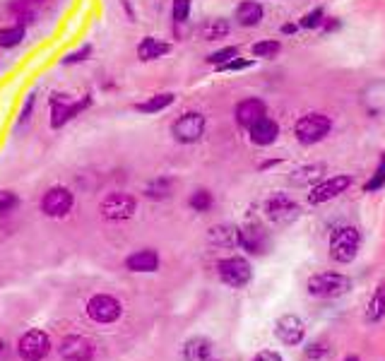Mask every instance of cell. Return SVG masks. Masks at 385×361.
Wrapping results in <instances>:
<instances>
[{"label":"cell","mask_w":385,"mask_h":361,"mask_svg":"<svg viewBox=\"0 0 385 361\" xmlns=\"http://www.w3.org/2000/svg\"><path fill=\"white\" fill-rule=\"evenodd\" d=\"M92 104H94L92 92L80 94V97H73V94H68V92H54V94L49 97V106H51L49 123H51V128H54V130H61V128L68 126L73 118L82 116Z\"/></svg>","instance_id":"6da1fadb"},{"label":"cell","mask_w":385,"mask_h":361,"mask_svg":"<svg viewBox=\"0 0 385 361\" xmlns=\"http://www.w3.org/2000/svg\"><path fill=\"white\" fill-rule=\"evenodd\" d=\"M361 246V234L357 226L352 224H342L335 226L330 234V258L340 265H349L359 253Z\"/></svg>","instance_id":"7a4b0ae2"},{"label":"cell","mask_w":385,"mask_h":361,"mask_svg":"<svg viewBox=\"0 0 385 361\" xmlns=\"http://www.w3.org/2000/svg\"><path fill=\"white\" fill-rule=\"evenodd\" d=\"M306 292L316 299H337L352 292V279L340 272H318V275L308 277Z\"/></svg>","instance_id":"3957f363"},{"label":"cell","mask_w":385,"mask_h":361,"mask_svg":"<svg viewBox=\"0 0 385 361\" xmlns=\"http://www.w3.org/2000/svg\"><path fill=\"white\" fill-rule=\"evenodd\" d=\"M330 130H332V118L325 114H318V111L301 116L294 126V135L301 145L323 142V140L330 135Z\"/></svg>","instance_id":"277c9868"},{"label":"cell","mask_w":385,"mask_h":361,"mask_svg":"<svg viewBox=\"0 0 385 361\" xmlns=\"http://www.w3.org/2000/svg\"><path fill=\"white\" fill-rule=\"evenodd\" d=\"M207 116L200 111H183L171 123V135L181 145H192L205 135Z\"/></svg>","instance_id":"5b68a950"},{"label":"cell","mask_w":385,"mask_h":361,"mask_svg":"<svg viewBox=\"0 0 385 361\" xmlns=\"http://www.w3.org/2000/svg\"><path fill=\"white\" fill-rule=\"evenodd\" d=\"M99 212H102L104 219L109 222H126V219H133L138 212V200L130 193H109L102 197L99 202Z\"/></svg>","instance_id":"8992f818"},{"label":"cell","mask_w":385,"mask_h":361,"mask_svg":"<svg viewBox=\"0 0 385 361\" xmlns=\"http://www.w3.org/2000/svg\"><path fill=\"white\" fill-rule=\"evenodd\" d=\"M39 207H42V212L46 217L63 219L73 212L75 193L70 188H66V185H51V188L42 195V200H39Z\"/></svg>","instance_id":"52a82bcc"},{"label":"cell","mask_w":385,"mask_h":361,"mask_svg":"<svg viewBox=\"0 0 385 361\" xmlns=\"http://www.w3.org/2000/svg\"><path fill=\"white\" fill-rule=\"evenodd\" d=\"M217 275L226 287L241 289L253 279V267L241 255H229V258H221L217 263Z\"/></svg>","instance_id":"ba28073f"},{"label":"cell","mask_w":385,"mask_h":361,"mask_svg":"<svg viewBox=\"0 0 385 361\" xmlns=\"http://www.w3.org/2000/svg\"><path fill=\"white\" fill-rule=\"evenodd\" d=\"M262 209H265V217L270 219L272 224H282V226L296 222L301 214V207L296 205L287 193H272L265 200Z\"/></svg>","instance_id":"9c48e42d"},{"label":"cell","mask_w":385,"mask_h":361,"mask_svg":"<svg viewBox=\"0 0 385 361\" xmlns=\"http://www.w3.org/2000/svg\"><path fill=\"white\" fill-rule=\"evenodd\" d=\"M87 316H90L94 323H102V325H111L116 323L121 316H123V304H121L116 296L111 294H97L87 301L85 306Z\"/></svg>","instance_id":"30bf717a"},{"label":"cell","mask_w":385,"mask_h":361,"mask_svg":"<svg viewBox=\"0 0 385 361\" xmlns=\"http://www.w3.org/2000/svg\"><path fill=\"white\" fill-rule=\"evenodd\" d=\"M51 352V337L42 330H29L17 340V354L22 361H44Z\"/></svg>","instance_id":"8fae6325"},{"label":"cell","mask_w":385,"mask_h":361,"mask_svg":"<svg viewBox=\"0 0 385 361\" xmlns=\"http://www.w3.org/2000/svg\"><path fill=\"white\" fill-rule=\"evenodd\" d=\"M275 337L282 345L287 347H296L303 342V337H306V323L294 316V313H287V316H279L275 320Z\"/></svg>","instance_id":"7c38bea8"},{"label":"cell","mask_w":385,"mask_h":361,"mask_svg":"<svg viewBox=\"0 0 385 361\" xmlns=\"http://www.w3.org/2000/svg\"><path fill=\"white\" fill-rule=\"evenodd\" d=\"M352 176H332L328 180H320L318 185H313V190L308 193V205H323L328 200H335L337 195H342L344 190L352 185Z\"/></svg>","instance_id":"4fadbf2b"},{"label":"cell","mask_w":385,"mask_h":361,"mask_svg":"<svg viewBox=\"0 0 385 361\" xmlns=\"http://www.w3.org/2000/svg\"><path fill=\"white\" fill-rule=\"evenodd\" d=\"M58 352H61V357L66 361H92L97 354V349H94V342L87 340V337L70 335L61 342Z\"/></svg>","instance_id":"5bb4252c"},{"label":"cell","mask_w":385,"mask_h":361,"mask_svg":"<svg viewBox=\"0 0 385 361\" xmlns=\"http://www.w3.org/2000/svg\"><path fill=\"white\" fill-rule=\"evenodd\" d=\"M238 246L250 255H262L267 250V231L260 224L238 226Z\"/></svg>","instance_id":"9a60e30c"},{"label":"cell","mask_w":385,"mask_h":361,"mask_svg":"<svg viewBox=\"0 0 385 361\" xmlns=\"http://www.w3.org/2000/svg\"><path fill=\"white\" fill-rule=\"evenodd\" d=\"M262 116H267V104L262 102V99H258V97L243 99V102H238L236 109H234L236 123L241 126V128H246V130L255 123V121H260Z\"/></svg>","instance_id":"2e32d148"},{"label":"cell","mask_w":385,"mask_h":361,"mask_svg":"<svg viewBox=\"0 0 385 361\" xmlns=\"http://www.w3.org/2000/svg\"><path fill=\"white\" fill-rule=\"evenodd\" d=\"M248 137L250 142L258 145V147H270L279 137V123L275 118H270V116H262L260 121H255V123L248 128Z\"/></svg>","instance_id":"e0dca14e"},{"label":"cell","mask_w":385,"mask_h":361,"mask_svg":"<svg viewBox=\"0 0 385 361\" xmlns=\"http://www.w3.org/2000/svg\"><path fill=\"white\" fill-rule=\"evenodd\" d=\"M159 253L154 248H140L133 250L130 255L126 258V270L130 272H157L159 270Z\"/></svg>","instance_id":"ac0fdd59"},{"label":"cell","mask_w":385,"mask_h":361,"mask_svg":"<svg viewBox=\"0 0 385 361\" xmlns=\"http://www.w3.org/2000/svg\"><path fill=\"white\" fill-rule=\"evenodd\" d=\"M262 17H265V10H262V5L258 0H243V3L236 5L234 10V20L238 27H258L262 22Z\"/></svg>","instance_id":"d6986e66"},{"label":"cell","mask_w":385,"mask_h":361,"mask_svg":"<svg viewBox=\"0 0 385 361\" xmlns=\"http://www.w3.org/2000/svg\"><path fill=\"white\" fill-rule=\"evenodd\" d=\"M166 54H171V44L159 37H145L142 42L138 44V58L142 63L159 61V58H164Z\"/></svg>","instance_id":"ffe728a7"},{"label":"cell","mask_w":385,"mask_h":361,"mask_svg":"<svg viewBox=\"0 0 385 361\" xmlns=\"http://www.w3.org/2000/svg\"><path fill=\"white\" fill-rule=\"evenodd\" d=\"M185 361H212V340L207 337H190L181 349Z\"/></svg>","instance_id":"44dd1931"},{"label":"cell","mask_w":385,"mask_h":361,"mask_svg":"<svg viewBox=\"0 0 385 361\" xmlns=\"http://www.w3.org/2000/svg\"><path fill=\"white\" fill-rule=\"evenodd\" d=\"M231 34V22L224 20V17H212V20H205L197 29V37L202 42H221Z\"/></svg>","instance_id":"7402d4cb"},{"label":"cell","mask_w":385,"mask_h":361,"mask_svg":"<svg viewBox=\"0 0 385 361\" xmlns=\"http://www.w3.org/2000/svg\"><path fill=\"white\" fill-rule=\"evenodd\" d=\"M173 102H176V94H171V92H157V94L147 97L145 102H138L133 109H135L138 114H142V116H154V114L166 111Z\"/></svg>","instance_id":"603a6c76"},{"label":"cell","mask_w":385,"mask_h":361,"mask_svg":"<svg viewBox=\"0 0 385 361\" xmlns=\"http://www.w3.org/2000/svg\"><path fill=\"white\" fill-rule=\"evenodd\" d=\"M207 241L217 248H236L238 246V226L217 224L207 231Z\"/></svg>","instance_id":"cb8c5ba5"},{"label":"cell","mask_w":385,"mask_h":361,"mask_svg":"<svg viewBox=\"0 0 385 361\" xmlns=\"http://www.w3.org/2000/svg\"><path fill=\"white\" fill-rule=\"evenodd\" d=\"M190 13H192V0H171V32L176 39L183 37L181 29L188 25Z\"/></svg>","instance_id":"d4e9b609"},{"label":"cell","mask_w":385,"mask_h":361,"mask_svg":"<svg viewBox=\"0 0 385 361\" xmlns=\"http://www.w3.org/2000/svg\"><path fill=\"white\" fill-rule=\"evenodd\" d=\"M27 39V27L13 22L8 27H0V51H13Z\"/></svg>","instance_id":"484cf974"},{"label":"cell","mask_w":385,"mask_h":361,"mask_svg":"<svg viewBox=\"0 0 385 361\" xmlns=\"http://www.w3.org/2000/svg\"><path fill=\"white\" fill-rule=\"evenodd\" d=\"M173 193V178L171 176H159L154 180H149L147 185H145V197H149V200H166V197H171Z\"/></svg>","instance_id":"4316f807"},{"label":"cell","mask_w":385,"mask_h":361,"mask_svg":"<svg viewBox=\"0 0 385 361\" xmlns=\"http://www.w3.org/2000/svg\"><path fill=\"white\" fill-rule=\"evenodd\" d=\"M385 318V282H378V287L373 289V296L366 306V320L369 323H378Z\"/></svg>","instance_id":"83f0119b"},{"label":"cell","mask_w":385,"mask_h":361,"mask_svg":"<svg viewBox=\"0 0 385 361\" xmlns=\"http://www.w3.org/2000/svg\"><path fill=\"white\" fill-rule=\"evenodd\" d=\"M325 173V166L323 164H308V166H301L291 173V183L296 185H308V183H316V180L323 178Z\"/></svg>","instance_id":"f1b7e54d"},{"label":"cell","mask_w":385,"mask_h":361,"mask_svg":"<svg viewBox=\"0 0 385 361\" xmlns=\"http://www.w3.org/2000/svg\"><path fill=\"white\" fill-rule=\"evenodd\" d=\"M188 207L192 209V212H209V209L214 207V195L209 193L207 188H197L192 190L190 197H188Z\"/></svg>","instance_id":"f546056e"},{"label":"cell","mask_w":385,"mask_h":361,"mask_svg":"<svg viewBox=\"0 0 385 361\" xmlns=\"http://www.w3.org/2000/svg\"><path fill=\"white\" fill-rule=\"evenodd\" d=\"M92 54H94V49H92V44H82L80 49L70 51V54L63 56L61 66H82V63H87L92 58Z\"/></svg>","instance_id":"4dcf8cb0"},{"label":"cell","mask_w":385,"mask_h":361,"mask_svg":"<svg viewBox=\"0 0 385 361\" xmlns=\"http://www.w3.org/2000/svg\"><path fill=\"white\" fill-rule=\"evenodd\" d=\"M279 51H282V44L275 42V39H262V42L253 44V49H250V54L255 58H277Z\"/></svg>","instance_id":"1f68e13d"},{"label":"cell","mask_w":385,"mask_h":361,"mask_svg":"<svg viewBox=\"0 0 385 361\" xmlns=\"http://www.w3.org/2000/svg\"><path fill=\"white\" fill-rule=\"evenodd\" d=\"M34 109H37V92H32V94H27L25 99V104H22V109H20V116H17V128H25L29 121H32V116H34Z\"/></svg>","instance_id":"d6a6232c"},{"label":"cell","mask_w":385,"mask_h":361,"mask_svg":"<svg viewBox=\"0 0 385 361\" xmlns=\"http://www.w3.org/2000/svg\"><path fill=\"white\" fill-rule=\"evenodd\" d=\"M253 66H255L253 58H241V56H236V58H231V61L221 63V66H217L214 70H217V73H238V70H246V68H253Z\"/></svg>","instance_id":"836d02e7"},{"label":"cell","mask_w":385,"mask_h":361,"mask_svg":"<svg viewBox=\"0 0 385 361\" xmlns=\"http://www.w3.org/2000/svg\"><path fill=\"white\" fill-rule=\"evenodd\" d=\"M385 188V154L381 157V161H378L376 171H373V176L369 178V183L364 185L366 193H373V190H381Z\"/></svg>","instance_id":"e575fe53"},{"label":"cell","mask_w":385,"mask_h":361,"mask_svg":"<svg viewBox=\"0 0 385 361\" xmlns=\"http://www.w3.org/2000/svg\"><path fill=\"white\" fill-rule=\"evenodd\" d=\"M238 56V46H224V49H219V51H214V54H209L205 61L209 63V66H221V63H226V61H231V58H236Z\"/></svg>","instance_id":"d590c367"},{"label":"cell","mask_w":385,"mask_h":361,"mask_svg":"<svg viewBox=\"0 0 385 361\" xmlns=\"http://www.w3.org/2000/svg\"><path fill=\"white\" fill-rule=\"evenodd\" d=\"M325 20V10L323 8H313L311 13H306L299 20V29H318Z\"/></svg>","instance_id":"8d00e7d4"},{"label":"cell","mask_w":385,"mask_h":361,"mask_svg":"<svg viewBox=\"0 0 385 361\" xmlns=\"http://www.w3.org/2000/svg\"><path fill=\"white\" fill-rule=\"evenodd\" d=\"M20 207V195L15 190H0V214H10Z\"/></svg>","instance_id":"74e56055"},{"label":"cell","mask_w":385,"mask_h":361,"mask_svg":"<svg viewBox=\"0 0 385 361\" xmlns=\"http://www.w3.org/2000/svg\"><path fill=\"white\" fill-rule=\"evenodd\" d=\"M303 354H306L308 361H323L330 357V347L323 345V342H313V345H308L303 349Z\"/></svg>","instance_id":"f35d334b"},{"label":"cell","mask_w":385,"mask_h":361,"mask_svg":"<svg viewBox=\"0 0 385 361\" xmlns=\"http://www.w3.org/2000/svg\"><path fill=\"white\" fill-rule=\"evenodd\" d=\"M250 361H282V357H279L277 352H272V349H262V352L255 354Z\"/></svg>","instance_id":"ab89813d"},{"label":"cell","mask_w":385,"mask_h":361,"mask_svg":"<svg viewBox=\"0 0 385 361\" xmlns=\"http://www.w3.org/2000/svg\"><path fill=\"white\" fill-rule=\"evenodd\" d=\"M337 27H340V20H337V17H325L323 25H320L323 32H335Z\"/></svg>","instance_id":"60d3db41"},{"label":"cell","mask_w":385,"mask_h":361,"mask_svg":"<svg viewBox=\"0 0 385 361\" xmlns=\"http://www.w3.org/2000/svg\"><path fill=\"white\" fill-rule=\"evenodd\" d=\"M121 5H123L128 20H130V22H138V15H135V10H133V3H130V0H121Z\"/></svg>","instance_id":"b9f144b4"},{"label":"cell","mask_w":385,"mask_h":361,"mask_svg":"<svg viewBox=\"0 0 385 361\" xmlns=\"http://www.w3.org/2000/svg\"><path fill=\"white\" fill-rule=\"evenodd\" d=\"M22 3H25L27 8H34V10H39V8H42V5L49 3V0H22Z\"/></svg>","instance_id":"7bdbcfd3"},{"label":"cell","mask_w":385,"mask_h":361,"mask_svg":"<svg viewBox=\"0 0 385 361\" xmlns=\"http://www.w3.org/2000/svg\"><path fill=\"white\" fill-rule=\"evenodd\" d=\"M296 29H299V25H284L282 27V34H294Z\"/></svg>","instance_id":"ee69618b"},{"label":"cell","mask_w":385,"mask_h":361,"mask_svg":"<svg viewBox=\"0 0 385 361\" xmlns=\"http://www.w3.org/2000/svg\"><path fill=\"white\" fill-rule=\"evenodd\" d=\"M277 164V159H270V161H262V164H260V169H262V171H265V169H270V166H275Z\"/></svg>","instance_id":"f6af8a7d"},{"label":"cell","mask_w":385,"mask_h":361,"mask_svg":"<svg viewBox=\"0 0 385 361\" xmlns=\"http://www.w3.org/2000/svg\"><path fill=\"white\" fill-rule=\"evenodd\" d=\"M344 361H359V357H347V359H344Z\"/></svg>","instance_id":"bcb514c9"}]
</instances>
